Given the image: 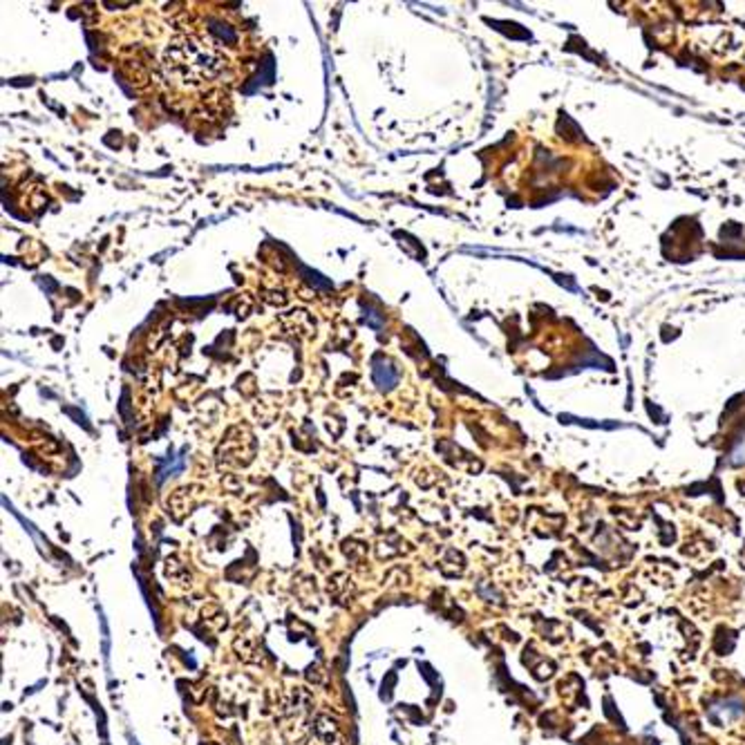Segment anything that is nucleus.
Here are the masks:
<instances>
[{
    "label": "nucleus",
    "mask_w": 745,
    "mask_h": 745,
    "mask_svg": "<svg viewBox=\"0 0 745 745\" xmlns=\"http://www.w3.org/2000/svg\"><path fill=\"white\" fill-rule=\"evenodd\" d=\"M743 712H745V707L739 701H721L717 705H712L707 714L717 725H727V723L741 719Z\"/></svg>",
    "instance_id": "obj_2"
},
{
    "label": "nucleus",
    "mask_w": 745,
    "mask_h": 745,
    "mask_svg": "<svg viewBox=\"0 0 745 745\" xmlns=\"http://www.w3.org/2000/svg\"><path fill=\"white\" fill-rule=\"evenodd\" d=\"M130 745H139V743H137V741H134V739L130 736Z\"/></svg>",
    "instance_id": "obj_3"
},
{
    "label": "nucleus",
    "mask_w": 745,
    "mask_h": 745,
    "mask_svg": "<svg viewBox=\"0 0 745 745\" xmlns=\"http://www.w3.org/2000/svg\"><path fill=\"white\" fill-rule=\"evenodd\" d=\"M166 68L186 85H199L215 79L224 68V56L213 43L195 36L173 41L166 50Z\"/></svg>",
    "instance_id": "obj_1"
}]
</instances>
